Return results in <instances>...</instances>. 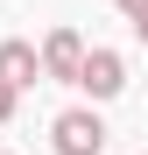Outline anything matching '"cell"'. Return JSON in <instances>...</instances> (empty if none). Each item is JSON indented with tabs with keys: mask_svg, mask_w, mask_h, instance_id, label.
Masks as SVG:
<instances>
[{
	"mask_svg": "<svg viewBox=\"0 0 148 155\" xmlns=\"http://www.w3.org/2000/svg\"><path fill=\"white\" fill-rule=\"evenodd\" d=\"M99 148H106V120L99 113H85V106L57 113V155H99Z\"/></svg>",
	"mask_w": 148,
	"mask_h": 155,
	"instance_id": "6da1fadb",
	"label": "cell"
},
{
	"mask_svg": "<svg viewBox=\"0 0 148 155\" xmlns=\"http://www.w3.org/2000/svg\"><path fill=\"white\" fill-rule=\"evenodd\" d=\"M78 71H85V42H78V28H49V42H42V78L78 85Z\"/></svg>",
	"mask_w": 148,
	"mask_h": 155,
	"instance_id": "7a4b0ae2",
	"label": "cell"
},
{
	"mask_svg": "<svg viewBox=\"0 0 148 155\" xmlns=\"http://www.w3.org/2000/svg\"><path fill=\"white\" fill-rule=\"evenodd\" d=\"M120 85H127V64H120L113 49H85V71H78V92H92V99H113Z\"/></svg>",
	"mask_w": 148,
	"mask_h": 155,
	"instance_id": "3957f363",
	"label": "cell"
},
{
	"mask_svg": "<svg viewBox=\"0 0 148 155\" xmlns=\"http://www.w3.org/2000/svg\"><path fill=\"white\" fill-rule=\"evenodd\" d=\"M0 78L7 85H35L42 78V49L35 42H0Z\"/></svg>",
	"mask_w": 148,
	"mask_h": 155,
	"instance_id": "277c9868",
	"label": "cell"
},
{
	"mask_svg": "<svg viewBox=\"0 0 148 155\" xmlns=\"http://www.w3.org/2000/svg\"><path fill=\"white\" fill-rule=\"evenodd\" d=\"M120 14H127V21H134V35L148 42V0H120Z\"/></svg>",
	"mask_w": 148,
	"mask_h": 155,
	"instance_id": "5b68a950",
	"label": "cell"
},
{
	"mask_svg": "<svg viewBox=\"0 0 148 155\" xmlns=\"http://www.w3.org/2000/svg\"><path fill=\"white\" fill-rule=\"evenodd\" d=\"M14 92H21V85H7V78H0V120H14Z\"/></svg>",
	"mask_w": 148,
	"mask_h": 155,
	"instance_id": "8992f818",
	"label": "cell"
}]
</instances>
